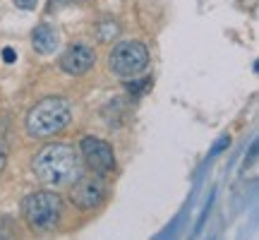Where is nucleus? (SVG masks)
Returning <instances> with one entry per match:
<instances>
[{"mask_svg": "<svg viewBox=\"0 0 259 240\" xmlns=\"http://www.w3.org/2000/svg\"><path fill=\"white\" fill-rule=\"evenodd\" d=\"M34 173L41 183L63 187L82 176V161L74 147L56 142V144H46L34 156Z\"/></svg>", "mask_w": 259, "mask_h": 240, "instance_id": "1", "label": "nucleus"}, {"mask_svg": "<svg viewBox=\"0 0 259 240\" xmlns=\"http://www.w3.org/2000/svg\"><path fill=\"white\" fill-rule=\"evenodd\" d=\"M72 111L70 103L63 96H48L44 101H38L27 115V132L36 139H48L63 132L70 125Z\"/></svg>", "mask_w": 259, "mask_h": 240, "instance_id": "2", "label": "nucleus"}, {"mask_svg": "<svg viewBox=\"0 0 259 240\" xmlns=\"http://www.w3.org/2000/svg\"><path fill=\"white\" fill-rule=\"evenodd\" d=\"M22 214L31 231H53L60 221L63 202L51 190H36V192L27 194V199L22 202Z\"/></svg>", "mask_w": 259, "mask_h": 240, "instance_id": "3", "label": "nucleus"}, {"mask_svg": "<svg viewBox=\"0 0 259 240\" xmlns=\"http://www.w3.org/2000/svg\"><path fill=\"white\" fill-rule=\"evenodd\" d=\"M149 65V51L142 41H122L118 46H113L111 56H108V67L113 74L125 77V79H135L142 74Z\"/></svg>", "mask_w": 259, "mask_h": 240, "instance_id": "4", "label": "nucleus"}, {"mask_svg": "<svg viewBox=\"0 0 259 240\" xmlns=\"http://www.w3.org/2000/svg\"><path fill=\"white\" fill-rule=\"evenodd\" d=\"M106 194H108V187L103 183V176H99V173L79 176L77 180L70 183V202L82 212H92L99 204H103Z\"/></svg>", "mask_w": 259, "mask_h": 240, "instance_id": "5", "label": "nucleus"}, {"mask_svg": "<svg viewBox=\"0 0 259 240\" xmlns=\"http://www.w3.org/2000/svg\"><path fill=\"white\" fill-rule=\"evenodd\" d=\"M79 151H82L84 164L92 168L94 173L99 176H108L115 168V154H113V147L108 142H103L99 137H84L82 144H79Z\"/></svg>", "mask_w": 259, "mask_h": 240, "instance_id": "6", "label": "nucleus"}, {"mask_svg": "<svg viewBox=\"0 0 259 240\" xmlns=\"http://www.w3.org/2000/svg\"><path fill=\"white\" fill-rule=\"evenodd\" d=\"M96 63V53H94L92 46L87 44H72V46L65 51L58 65L65 74H72V77H79V74H87Z\"/></svg>", "mask_w": 259, "mask_h": 240, "instance_id": "7", "label": "nucleus"}, {"mask_svg": "<svg viewBox=\"0 0 259 240\" xmlns=\"http://www.w3.org/2000/svg\"><path fill=\"white\" fill-rule=\"evenodd\" d=\"M58 44H60V36H58L56 29L48 27V24H38L34 29V34H31V46L41 56H51L58 48Z\"/></svg>", "mask_w": 259, "mask_h": 240, "instance_id": "8", "label": "nucleus"}, {"mask_svg": "<svg viewBox=\"0 0 259 240\" xmlns=\"http://www.w3.org/2000/svg\"><path fill=\"white\" fill-rule=\"evenodd\" d=\"M99 31V41H113V38L120 34V27H118V22H101V27L96 29Z\"/></svg>", "mask_w": 259, "mask_h": 240, "instance_id": "9", "label": "nucleus"}, {"mask_svg": "<svg viewBox=\"0 0 259 240\" xmlns=\"http://www.w3.org/2000/svg\"><path fill=\"white\" fill-rule=\"evenodd\" d=\"M77 3H82V0H51V3H48V10L56 12V10H63V8H72Z\"/></svg>", "mask_w": 259, "mask_h": 240, "instance_id": "10", "label": "nucleus"}, {"mask_svg": "<svg viewBox=\"0 0 259 240\" xmlns=\"http://www.w3.org/2000/svg\"><path fill=\"white\" fill-rule=\"evenodd\" d=\"M38 0H15V5H17L19 10H34L36 8Z\"/></svg>", "mask_w": 259, "mask_h": 240, "instance_id": "11", "label": "nucleus"}, {"mask_svg": "<svg viewBox=\"0 0 259 240\" xmlns=\"http://www.w3.org/2000/svg\"><path fill=\"white\" fill-rule=\"evenodd\" d=\"M228 142H231V139H228V137H221V139H219V144H216V147H213L211 151H209V156H216V154H219V151H221V149L226 147Z\"/></svg>", "mask_w": 259, "mask_h": 240, "instance_id": "12", "label": "nucleus"}, {"mask_svg": "<svg viewBox=\"0 0 259 240\" xmlns=\"http://www.w3.org/2000/svg\"><path fill=\"white\" fill-rule=\"evenodd\" d=\"M5 161H8V158H5V151H0V173H3V168H5Z\"/></svg>", "mask_w": 259, "mask_h": 240, "instance_id": "13", "label": "nucleus"}, {"mask_svg": "<svg viewBox=\"0 0 259 240\" xmlns=\"http://www.w3.org/2000/svg\"><path fill=\"white\" fill-rule=\"evenodd\" d=\"M5 60H15V53H12V51H5Z\"/></svg>", "mask_w": 259, "mask_h": 240, "instance_id": "14", "label": "nucleus"}]
</instances>
